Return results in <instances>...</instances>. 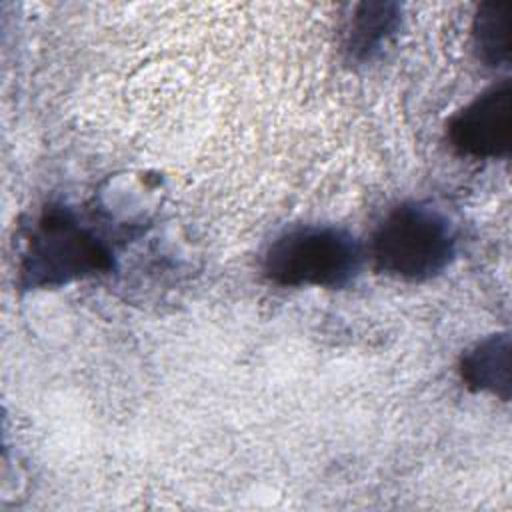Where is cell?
Returning a JSON list of instances; mask_svg holds the SVG:
<instances>
[{
    "instance_id": "52a82bcc",
    "label": "cell",
    "mask_w": 512,
    "mask_h": 512,
    "mask_svg": "<svg viewBox=\"0 0 512 512\" xmlns=\"http://www.w3.org/2000/svg\"><path fill=\"white\" fill-rule=\"evenodd\" d=\"M396 26L398 12L394 4H360L350 20L346 48L356 60H366L386 42V38L396 30Z\"/></svg>"
},
{
    "instance_id": "7a4b0ae2",
    "label": "cell",
    "mask_w": 512,
    "mask_h": 512,
    "mask_svg": "<svg viewBox=\"0 0 512 512\" xmlns=\"http://www.w3.org/2000/svg\"><path fill=\"white\" fill-rule=\"evenodd\" d=\"M378 270L402 280H428L440 274L456 252L448 218L424 204H402L378 226L370 246Z\"/></svg>"
},
{
    "instance_id": "6da1fadb",
    "label": "cell",
    "mask_w": 512,
    "mask_h": 512,
    "mask_svg": "<svg viewBox=\"0 0 512 512\" xmlns=\"http://www.w3.org/2000/svg\"><path fill=\"white\" fill-rule=\"evenodd\" d=\"M24 240L18 266L24 288L64 286L108 272L114 264L104 234L66 206L44 208Z\"/></svg>"
},
{
    "instance_id": "3957f363",
    "label": "cell",
    "mask_w": 512,
    "mask_h": 512,
    "mask_svg": "<svg viewBox=\"0 0 512 512\" xmlns=\"http://www.w3.org/2000/svg\"><path fill=\"white\" fill-rule=\"evenodd\" d=\"M358 240L336 226H304L276 238L266 256L264 272L278 286H346L360 270Z\"/></svg>"
},
{
    "instance_id": "5b68a950",
    "label": "cell",
    "mask_w": 512,
    "mask_h": 512,
    "mask_svg": "<svg viewBox=\"0 0 512 512\" xmlns=\"http://www.w3.org/2000/svg\"><path fill=\"white\" fill-rule=\"evenodd\" d=\"M510 338L494 334L478 342L460 364L462 380L478 392H490L502 400L510 398Z\"/></svg>"
},
{
    "instance_id": "277c9868",
    "label": "cell",
    "mask_w": 512,
    "mask_h": 512,
    "mask_svg": "<svg viewBox=\"0 0 512 512\" xmlns=\"http://www.w3.org/2000/svg\"><path fill=\"white\" fill-rule=\"evenodd\" d=\"M450 144L470 158H504L512 142V82L504 80L466 104L448 124Z\"/></svg>"
},
{
    "instance_id": "8992f818",
    "label": "cell",
    "mask_w": 512,
    "mask_h": 512,
    "mask_svg": "<svg viewBox=\"0 0 512 512\" xmlns=\"http://www.w3.org/2000/svg\"><path fill=\"white\" fill-rule=\"evenodd\" d=\"M474 46L484 64L498 68L510 62L512 54V4L486 2L474 18Z\"/></svg>"
}]
</instances>
